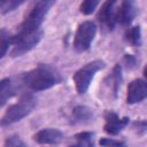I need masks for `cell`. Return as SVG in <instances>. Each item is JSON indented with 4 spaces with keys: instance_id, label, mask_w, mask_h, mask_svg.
Wrapping results in <instances>:
<instances>
[{
    "instance_id": "cell-8",
    "label": "cell",
    "mask_w": 147,
    "mask_h": 147,
    "mask_svg": "<svg viewBox=\"0 0 147 147\" xmlns=\"http://www.w3.org/2000/svg\"><path fill=\"white\" fill-rule=\"evenodd\" d=\"M147 99V80L145 79H133L126 90V103L134 105Z\"/></svg>"
},
{
    "instance_id": "cell-3",
    "label": "cell",
    "mask_w": 147,
    "mask_h": 147,
    "mask_svg": "<svg viewBox=\"0 0 147 147\" xmlns=\"http://www.w3.org/2000/svg\"><path fill=\"white\" fill-rule=\"evenodd\" d=\"M37 106V99L32 93H24L17 102L9 106L1 118V126L14 124L28 116Z\"/></svg>"
},
{
    "instance_id": "cell-1",
    "label": "cell",
    "mask_w": 147,
    "mask_h": 147,
    "mask_svg": "<svg viewBox=\"0 0 147 147\" xmlns=\"http://www.w3.org/2000/svg\"><path fill=\"white\" fill-rule=\"evenodd\" d=\"M22 83L31 91H45L62 82L61 74L49 64H38L21 76Z\"/></svg>"
},
{
    "instance_id": "cell-12",
    "label": "cell",
    "mask_w": 147,
    "mask_h": 147,
    "mask_svg": "<svg viewBox=\"0 0 147 147\" xmlns=\"http://www.w3.org/2000/svg\"><path fill=\"white\" fill-rule=\"evenodd\" d=\"M32 138L33 141L39 145H55L61 142V140L63 139V133L57 129L47 127L34 133Z\"/></svg>"
},
{
    "instance_id": "cell-4",
    "label": "cell",
    "mask_w": 147,
    "mask_h": 147,
    "mask_svg": "<svg viewBox=\"0 0 147 147\" xmlns=\"http://www.w3.org/2000/svg\"><path fill=\"white\" fill-rule=\"evenodd\" d=\"M42 30H38L31 33H15L10 37L11 49L9 52L11 57H17L26 54L31 49H33L42 38Z\"/></svg>"
},
{
    "instance_id": "cell-23",
    "label": "cell",
    "mask_w": 147,
    "mask_h": 147,
    "mask_svg": "<svg viewBox=\"0 0 147 147\" xmlns=\"http://www.w3.org/2000/svg\"><path fill=\"white\" fill-rule=\"evenodd\" d=\"M138 129H142V130H146L147 129V121H139V122H134L133 124Z\"/></svg>"
},
{
    "instance_id": "cell-22",
    "label": "cell",
    "mask_w": 147,
    "mask_h": 147,
    "mask_svg": "<svg viewBox=\"0 0 147 147\" xmlns=\"http://www.w3.org/2000/svg\"><path fill=\"white\" fill-rule=\"evenodd\" d=\"M123 61H124V64L126 65V68H129V69H132L137 65V59L131 54H125Z\"/></svg>"
},
{
    "instance_id": "cell-21",
    "label": "cell",
    "mask_w": 147,
    "mask_h": 147,
    "mask_svg": "<svg viewBox=\"0 0 147 147\" xmlns=\"http://www.w3.org/2000/svg\"><path fill=\"white\" fill-rule=\"evenodd\" d=\"M100 145L102 146H124L125 142L121 141V140H114V139H109V138H103L99 141Z\"/></svg>"
},
{
    "instance_id": "cell-24",
    "label": "cell",
    "mask_w": 147,
    "mask_h": 147,
    "mask_svg": "<svg viewBox=\"0 0 147 147\" xmlns=\"http://www.w3.org/2000/svg\"><path fill=\"white\" fill-rule=\"evenodd\" d=\"M144 77H145V79L147 80V64H146L145 68H144Z\"/></svg>"
},
{
    "instance_id": "cell-15",
    "label": "cell",
    "mask_w": 147,
    "mask_h": 147,
    "mask_svg": "<svg viewBox=\"0 0 147 147\" xmlns=\"http://www.w3.org/2000/svg\"><path fill=\"white\" fill-rule=\"evenodd\" d=\"M124 39L131 46L139 47L141 45V29H140V26L139 25L130 26L124 33Z\"/></svg>"
},
{
    "instance_id": "cell-14",
    "label": "cell",
    "mask_w": 147,
    "mask_h": 147,
    "mask_svg": "<svg viewBox=\"0 0 147 147\" xmlns=\"http://www.w3.org/2000/svg\"><path fill=\"white\" fill-rule=\"evenodd\" d=\"M15 94V88L10 78H3L0 83V106L3 107L6 102Z\"/></svg>"
},
{
    "instance_id": "cell-9",
    "label": "cell",
    "mask_w": 147,
    "mask_h": 147,
    "mask_svg": "<svg viewBox=\"0 0 147 147\" xmlns=\"http://www.w3.org/2000/svg\"><path fill=\"white\" fill-rule=\"evenodd\" d=\"M129 122H130L129 117H119L115 111L109 110L105 114L103 130L106 133L110 136H117L119 132H122L125 129Z\"/></svg>"
},
{
    "instance_id": "cell-20",
    "label": "cell",
    "mask_w": 147,
    "mask_h": 147,
    "mask_svg": "<svg viewBox=\"0 0 147 147\" xmlns=\"http://www.w3.org/2000/svg\"><path fill=\"white\" fill-rule=\"evenodd\" d=\"M3 146L5 147H24L25 144L21 140V138L18 136L13 134V136H9L8 138H6Z\"/></svg>"
},
{
    "instance_id": "cell-5",
    "label": "cell",
    "mask_w": 147,
    "mask_h": 147,
    "mask_svg": "<svg viewBox=\"0 0 147 147\" xmlns=\"http://www.w3.org/2000/svg\"><path fill=\"white\" fill-rule=\"evenodd\" d=\"M103 68H105V62L102 60H93L86 63L85 65H83L80 69H78L72 76V80L75 83L77 93L78 94L86 93L95 74Z\"/></svg>"
},
{
    "instance_id": "cell-13",
    "label": "cell",
    "mask_w": 147,
    "mask_h": 147,
    "mask_svg": "<svg viewBox=\"0 0 147 147\" xmlns=\"http://www.w3.org/2000/svg\"><path fill=\"white\" fill-rule=\"evenodd\" d=\"M94 118V111L93 109H91L87 106H76L72 108L71 114H70V123L72 125H77V124H86L90 123L91 121H93Z\"/></svg>"
},
{
    "instance_id": "cell-11",
    "label": "cell",
    "mask_w": 147,
    "mask_h": 147,
    "mask_svg": "<svg viewBox=\"0 0 147 147\" xmlns=\"http://www.w3.org/2000/svg\"><path fill=\"white\" fill-rule=\"evenodd\" d=\"M122 79H123L122 65L121 64H115L111 72L103 80V86L106 87L107 92H109L110 96H113L114 99L117 98V93H118V90L121 87Z\"/></svg>"
},
{
    "instance_id": "cell-18",
    "label": "cell",
    "mask_w": 147,
    "mask_h": 147,
    "mask_svg": "<svg viewBox=\"0 0 147 147\" xmlns=\"http://www.w3.org/2000/svg\"><path fill=\"white\" fill-rule=\"evenodd\" d=\"M101 0H83L79 6V11L84 15H91L98 7Z\"/></svg>"
},
{
    "instance_id": "cell-19",
    "label": "cell",
    "mask_w": 147,
    "mask_h": 147,
    "mask_svg": "<svg viewBox=\"0 0 147 147\" xmlns=\"http://www.w3.org/2000/svg\"><path fill=\"white\" fill-rule=\"evenodd\" d=\"M10 34L5 30L2 29L1 32H0V39H1V59L6 56L8 49H9V46H10Z\"/></svg>"
},
{
    "instance_id": "cell-2",
    "label": "cell",
    "mask_w": 147,
    "mask_h": 147,
    "mask_svg": "<svg viewBox=\"0 0 147 147\" xmlns=\"http://www.w3.org/2000/svg\"><path fill=\"white\" fill-rule=\"evenodd\" d=\"M56 0H39L25 15L17 26V33H31L40 30V26Z\"/></svg>"
},
{
    "instance_id": "cell-10",
    "label": "cell",
    "mask_w": 147,
    "mask_h": 147,
    "mask_svg": "<svg viewBox=\"0 0 147 147\" xmlns=\"http://www.w3.org/2000/svg\"><path fill=\"white\" fill-rule=\"evenodd\" d=\"M118 0H106L98 13V21L108 30H113L116 24L115 6Z\"/></svg>"
},
{
    "instance_id": "cell-6",
    "label": "cell",
    "mask_w": 147,
    "mask_h": 147,
    "mask_svg": "<svg viewBox=\"0 0 147 147\" xmlns=\"http://www.w3.org/2000/svg\"><path fill=\"white\" fill-rule=\"evenodd\" d=\"M96 34V25L92 21L82 22L74 37V48L76 52H86L90 49Z\"/></svg>"
},
{
    "instance_id": "cell-17",
    "label": "cell",
    "mask_w": 147,
    "mask_h": 147,
    "mask_svg": "<svg viewBox=\"0 0 147 147\" xmlns=\"http://www.w3.org/2000/svg\"><path fill=\"white\" fill-rule=\"evenodd\" d=\"M26 0H0V11L2 15L14 11L21 7Z\"/></svg>"
},
{
    "instance_id": "cell-16",
    "label": "cell",
    "mask_w": 147,
    "mask_h": 147,
    "mask_svg": "<svg viewBox=\"0 0 147 147\" xmlns=\"http://www.w3.org/2000/svg\"><path fill=\"white\" fill-rule=\"evenodd\" d=\"M93 137H94L93 132H88V131L79 132V133H77L72 137L76 140V142L74 145H76V146H88V147L93 146Z\"/></svg>"
},
{
    "instance_id": "cell-7",
    "label": "cell",
    "mask_w": 147,
    "mask_h": 147,
    "mask_svg": "<svg viewBox=\"0 0 147 147\" xmlns=\"http://www.w3.org/2000/svg\"><path fill=\"white\" fill-rule=\"evenodd\" d=\"M138 14V6L136 0H123L118 9L116 10V24L122 26H129Z\"/></svg>"
}]
</instances>
